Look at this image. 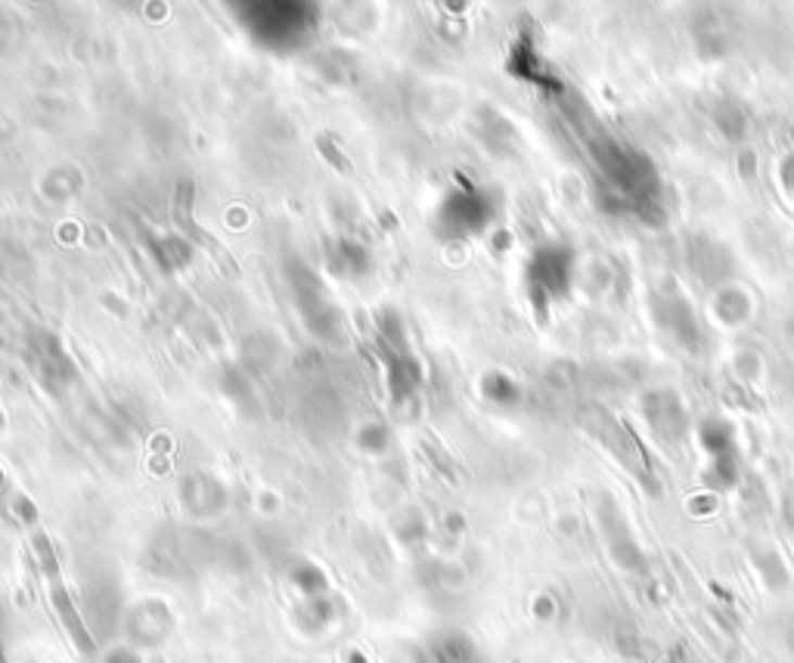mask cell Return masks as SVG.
<instances>
[{"mask_svg":"<svg viewBox=\"0 0 794 663\" xmlns=\"http://www.w3.org/2000/svg\"><path fill=\"white\" fill-rule=\"evenodd\" d=\"M35 549L41 552L43 574H47V583H50V599H53V604H56L60 617H63V623L68 626L72 639L81 645L85 651H90V648H93V642H90L87 629L81 626V617L75 614V604H72V599H68V592H65L63 577H60V568H56V558H53V552H50V546H47V536L35 534Z\"/></svg>","mask_w":794,"mask_h":663,"instance_id":"obj_2","label":"cell"},{"mask_svg":"<svg viewBox=\"0 0 794 663\" xmlns=\"http://www.w3.org/2000/svg\"><path fill=\"white\" fill-rule=\"evenodd\" d=\"M317 150H320L323 158H326L336 171L351 174V158H348L339 146H332V140H329L326 133H317Z\"/></svg>","mask_w":794,"mask_h":663,"instance_id":"obj_3","label":"cell"},{"mask_svg":"<svg viewBox=\"0 0 794 663\" xmlns=\"http://www.w3.org/2000/svg\"><path fill=\"white\" fill-rule=\"evenodd\" d=\"M193 202H196V190L190 180H180L177 187H174V199H172V224L177 233L184 235L187 242H193L196 248H202L205 255L215 260L217 267L227 273V277H239V264L237 257L230 255L220 242H217L215 235L209 233L205 227H199V220H196V212H193Z\"/></svg>","mask_w":794,"mask_h":663,"instance_id":"obj_1","label":"cell"}]
</instances>
